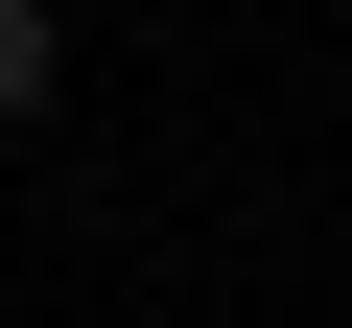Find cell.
Segmentation results:
<instances>
[{
  "label": "cell",
  "mask_w": 352,
  "mask_h": 328,
  "mask_svg": "<svg viewBox=\"0 0 352 328\" xmlns=\"http://www.w3.org/2000/svg\"><path fill=\"white\" fill-rule=\"evenodd\" d=\"M47 71H71V47H47V0H0V117H47Z\"/></svg>",
  "instance_id": "obj_1"
}]
</instances>
